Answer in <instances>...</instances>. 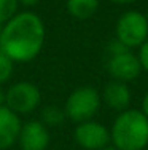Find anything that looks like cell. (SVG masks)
Segmentation results:
<instances>
[{
    "label": "cell",
    "mask_w": 148,
    "mask_h": 150,
    "mask_svg": "<svg viewBox=\"0 0 148 150\" xmlns=\"http://www.w3.org/2000/svg\"><path fill=\"white\" fill-rule=\"evenodd\" d=\"M107 72L112 77V80L124 81V83L135 80L142 74L139 56L132 53L131 50L113 53V54H110V59L107 62Z\"/></svg>",
    "instance_id": "7"
},
{
    "label": "cell",
    "mask_w": 148,
    "mask_h": 150,
    "mask_svg": "<svg viewBox=\"0 0 148 150\" xmlns=\"http://www.w3.org/2000/svg\"><path fill=\"white\" fill-rule=\"evenodd\" d=\"M13 72H15V62L5 53L0 51V85L6 83L11 78Z\"/></svg>",
    "instance_id": "14"
},
{
    "label": "cell",
    "mask_w": 148,
    "mask_h": 150,
    "mask_svg": "<svg viewBox=\"0 0 148 150\" xmlns=\"http://www.w3.org/2000/svg\"><path fill=\"white\" fill-rule=\"evenodd\" d=\"M102 105V96L94 86L84 85L69 94L64 105L65 117L73 123L93 120Z\"/></svg>",
    "instance_id": "3"
},
{
    "label": "cell",
    "mask_w": 148,
    "mask_h": 150,
    "mask_svg": "<svg viewBox=\"0 0 148 150\" xmlns=\"http://www.w3.org/2000/svg\"><path fill=\"white\" fill-rule=\"evenodd\" d=\"M100 150H116V149L113 147V145H112V147H110V145H107V147H104V149H100Z\"/></svg>",
    "instance_id": "20"
},
{
    "label": "cell",
    "mask_w": 148,
    "mask_h": 150,
    "mask_svg": "<svg viewBox=\"0 0 148 150\" xmlns=\"http://www.w3.org/2000/svg\"><path fill=\"white\" fill-rule=\"evenodd\" d=\"M2 29H3V24H0V32H2Z\"/></svg>",
    "instance_id": "22"
},
{
    "label": "cell",
    "mask_w": 148,
    "mask_h": 150,
    "mask_svg": "<svg viewBox=\"0 0 148 150\" xmlns=\"http://www.w3.org/2000/svg\"><path fill=\"white\" fill-rule=\"evenodd\" d=\"M100 96L102 102H105L112 110H116V112H123V110L129 109L132 101V93L128 83L118 80L108 81Z\"/></svg>",
    "instance_id": "10"
},
{
    "label": "cell",
    "mask_w": 148,
    "mask_h": 150,
    "mask_svg": "<svg viewBox=\"0 0 148 150\" xmlns=\"http://www.w3.org/2000/svg\"><path fill=\"white\" fill-rule=\"evenodd\" d=\"M51 142L49 128L45 126L40 120H29L22 123L18 136V142L21 150H46Z\"/></svg>",
    "instance_id": "8"
},
{
    "label": "cell",
    "mask_w": 148,
    "mask_h": 150,
    "mask_svg": "<svg viewBox=\"0 0 148 150\" xmlns=\"http://www.w3.org/2000/svg\"><path fill=\"white\" fill-rule=\"evenodd\" d=\"M110 2L116 5H131V3H135L137 0H110Z\"/></svg>",
    "instance_id": "18"
},
{
    "label": "cell",
    "mask_w": 148,
    "mask_h": 150,
    "mask_svg": "<svg viewBox=\"0 0 148 150\" xmlns=\"http://www.w3.org/2000/svg\"><path fill=\"white\" fill-rule=\"evenodd\" d=\"M110 142L116 150H145L148 147V118L142 110L126 109L110 128Z\"/></svg>",
    "instance_id": "2"
},
{
    "label": "cell",
    "mask_w": 148,
    "mask_h": 150,
    "mask_svg": "<svg viewBox=\"0 0 148 150\" xmlns=\"http://www.w3.org/2000/svg\"><path fill=\"white\" fill-rule=\"evenodd\" d=\"M99 0H67L65 8L75 19H89L99 10Z\"/></svg>",
    "instance_id": "11"
},
{
    "label": "cell",
    "mask_w": 148,
    "mask_h": 150,
    "mask_svg": "<svg viewBox=\"0 0 148 150\" xmlns=\"http://www.w3.org/2000/svg\"><path fill=\"white\" fill-rule=\"evenodd\" d=\"M5 96H6V90H3L2 85H0V107L5 105Z\"/></svg>",
    "instance_id": "19"
},
{
    "label": "cell",
    "mask_w": 148,
    "mask_h": 150,
    "mask_svg": "<svg viewBox=\"0 0 148 150\" xmlns=\"http://www.w3.org/2000/svg\"><path fill=\"white\" fill-rule=\"evenodd\" d=\"M145 18H147V23H148V10H147V13H145Z\"/></svg>",
    "instance_id": "21"
},
{
    "label": "cell",
    "mask_w": 148,
    "mask_h": 150,
    "mask_svg": "<svg viewBox=\"0 0 148 150\" xmlns=\"http://www.w3.org/2000/svg\"><path fill=\"white\" fill-rule=\"evenodd\" d=\"M67 118L64 109L58 105H48L41 110V123L48 128H56V126H61L64 123V120Z\"/></svg>",
    "instance_id": "12"
},
{
    "label": "cell",
    "mask_w": 148,
    "mask_h": 150,
    "mask_svg": "<svg viewBox=\"0 0 148 150\" xmlns=\"http://www.w3.org/2000/svg\"><path fill=\"white\" fill-rule=\"evenodd\" d=\"M18 3L21 6H24V8H34L35 5L40 3V0H18Z\"/></svg>",
    "instance_id": "16"
},
{
    "label": "cell",
    "mask_w": 148,
    "mask_h": 150,
    "mask_svg": "<svg viewBox=\"0 0 148 150\" xmlns=\"http://www.w3.org/2000/svg\"><path fill=\"white\" fill-rule=\"evenodd\" d=\"M143 112V115L148 118V91L145 93V96H143V99H142V109H140Z\"/></svg>",
    "instance_id": "17"
},
{
    "label": "cell",
    "mask_w": 148,
    "mask_h": 150,
    "mask_svg": "<svg viewBox=\"0 0 148 150\" xmlns=\"http://www.w3.org/2000/svg\"><path fill=\"white\" fill-rule=\"evenodd\" d=\"M41 102V93L32 81H16L6 90L5 105L18 115L35 112Z\"/></svg>",
    "instance_id": "5"
},
{
    "label": "cell",
    "mask_w": 148,
    "mask_h": 150,
    "mask_svg": "<svg viewBox=\"0 0 148 150\" xmlns=\"http://www.w3.org/2000/svg\"><path fill=\"white\" fill-rule=\"evenodd\" d=\"M19 11L18 0H0V24H5Z\"/></svg>",
    "instance_id": "13"
},
{
    "label": "cell",
    "mask_w": 148,
    "mask_h": 150,
    "mask_svg": "<svg viewBox=\"0 0 148 150\" xmlns=\"http://www.w3.org/2000/svg\"><path fill=\"white\" fill-rule=\"evenodd\" d=\"M137 56H139V61H140V66H142V70L148 72V40L139 48Z\"/></svg>",
    "instance_id": "15"
},
{
    "label": "cell",
    "mask_w": 148,
    "mask_h": 150,
    "mask_svg": "<svg viewBox=\"0 0 148 150\" xmlns=\"http://www.w3.org/2000/svg\"><path fill=\"white\" fill-rule=\"evenodd\" d=\"M73 139L84 150H100L110 144V129L93 118L76 123Z\"/></svg>",
    "instance_id": "6"
},
{
    "label": "cell",
    "mask_w": 148,
    "mask_h": 150,
    "mask_svg": "<svg viewBox=\"0 0 148 150\" xmlns=\"http://www.w3.org/2000/svg\"><path fill=\"white\" fill-rule=\"evenodd\" d=\"M22 121L6 105L0 107V150H8L18 142Z\"/></svg>",
    "instance_id": "9"
},
{
    "label": "cell",
    "mask_w": 148,
    "mask_h": 150,
    "mask_svg": "<svg viewBox=\"0 0 148 150\" xmlns=\"http://www.w3.org/2000/svg\"><path fill=\"white\" fill-rule=\"evenodd\" d=\"M45 23L34 11H18L0 32V51L13 62H30L45 45Z\"/></svg>",
    "instance_id": "1"
},
{
    "label": "cell",
    "mask_w": 148,
    "mask_h": 150,
    "mask_svg": "<svg viewBox=\"0 0 148 150\" xmlns=\"http://www.w3.org/2000/svg\"><path fill=\"white\" fill-rule=\"evenodd\" d=\"M115 38L126 48H140L148 40V23L143 13L137 10L124 11L115 24Z\"/></svg>",
    "instance_id": "4"
}]
</instances>
